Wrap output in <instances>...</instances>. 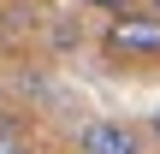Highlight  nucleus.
<instances>
[{
    "label": "nucleus",
    "mask_w": 160,
    "mask_h": 154,
    "mask_svg": "<svg viewBox=\"0 0 160 154\" xmlns=\"http://www.w3.org/2000/svg\"><path fill=\"white\" fill-rule=\"evenodd\" d=\"M77 148L83 154H142V131L119 125V119H95V125H83Z\"/></svg>",
    "instance_id": "f03ea898"
},
{
    "label": "nucleus",
    "mask_w": 160,
    "mask_h": 154,
    "mask_svg": "<svg viewBox=\"0 0 160 154\" xmlns=\"http://www.w3.org/2000/svg\"><path fill=\"white\" fill-rule=\"evenodd\" d=\"M0 154H36V148H30V137H24L12 119H0Z\"/></svg>",
    "instance_id": "7ed1b4c3"
},
{
    "label": "nucleus",
    "mask_w": 160,
    "mask_h": 154,
    "mask_svg": "<svg viewBox=\"0 0 160 154\" xmlns=\"http://www.w3.org/2000/svg\"><path fill=\"white\" fill-rule=\"evenodd\" d=\"M101 47L119 65H154L160 59V12H113L101 30Z\"/></svg>",
    "instance_id": "f257e3e1"
},
{
    "label": "nucleus",
    "mask_w": 160,
    "mask_h": 154,
    "mask_svg": "<svg viewBox=\"0 0 160 154\" xmlns=\"http://www.w3.org/2000/svg\"><path fill=\"white\" fill-rule=\"evenodd\" d=\"M154 142H160V113H154Z\"/></svg>",
    "instance_id": "39448f33"
},
{
    "label": "nucleus",
    "mask_w": 160,
    "mask_h": 154,
    "mask_svg": "<svg viewBox=\"0 0 160 154\" xmlns=\"http://www.w3.org/2000/svg\"><path fill=\"white\" fill-rule=\"evenodd\" d=\"M148 12H160V0H148Z\"/></svg>",
    "instance_id": "423d86ee"
},
{
    "label": "nucleus",
    "mask_w": 160,
    "mask_h": 154,
    "mask_svg": "<svg viewBox=\"0 0 160 154\" xmlns=\"http://www.w3.org/2000/svg\"><path fill=\"white\" fill-rule=\"evenodd\" d=\"M83 6H107V12H125V0H83Z\"/></svg>",
    "instance_id": "20e7f679"
}]
</instances>
